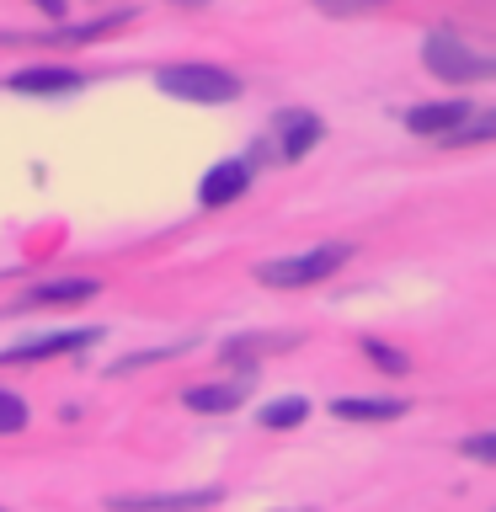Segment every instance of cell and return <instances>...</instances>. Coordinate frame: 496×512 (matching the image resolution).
<instances>
[{
	"label": "cell",
	"mask_w": 496,
	"mask_h": 512,
	"mask_svg": "<svg viewBox=\"0 0 496 512\" xmlns=\"http://www.w3.org/2000/svg\"><path fill=\"white\" fill-rule=\"evenodd\" d=\"M491 139H496V107L491 112H470L443 144H491Z\"/></svg>",
	"instance_id": "13"
},
{
	"label": "cell",
	"mask_w": 496,
	"mask_h": 512,
	"mask_svg": "<svg viewBox=\"0 0 496 512\" xmlns=\"http://www.w3.org/2000/svg\"><path fill=\"white\" fill-rule=\"evenodd\" d=\"M22 427H27V400L0 390V432H22Z\"/></svg>",
	"instance_id": "15"
},
{
	"label": "cell",
	"mask_w": 496,
	"mask_h": 512,
	"mask_svg": "<svg viewBox=\"0 0 496 512\" xmlns=\"http://www.w3.org/2000/svg\"><path fill=\"white\" fill-rule=\"evenodd\" d=\"M0 512H6V507H0Z\"/></svg>",
	"instance_id": "21"
},
{
	"label": "cell",
	"mask_w": 496,
	"mask_h": 512,
	"mask_svg": "<svg viewBox=\"0 0 496 512\" xmlns=\"http://www.w3.org/2000/svg\"><path fill=\"white\" fill-rule=\"evenodd\" d=\"M6 86L16 96H75L80 86H86V75L80 70H16Z\"/></svg>",
	"instance_id": "10"
},
{
	"label": "cell",
	"mask_w": 496,
	"mask_h": 512,
	"mask_svg": "<svg viewBox=\"0 0 496 512\" xmlns=\"http://www.w3.org/2000/svg\"><path fill=\"white\" fill-rule=\"evenodd\" d=\"M155 86L166 96H182V102H203V107H219V102H235L240 96V80L219 64H166L155 75Z\"/></svg>",
	"instance_id": "1"
},
{
	"label": "cell",
	"mask_w": 496,
	"mask_h": 512,
	"mask_svg": "<svg viewBox=\"0 0 496 512\" xmlns=\"http://www.w3.org/2000/svg\"><path fill=\"white\" fill-rule=\"evenodd\" d=\"M464 459H480V464H496V432H475V438L459 443Z\"/></svg>",
	"instance_id": "16"
},
{
	"label": "cell",
	"mask_w": 496,
	"mask_h": 512,
	"mask_svg": "<svg viewBox=\"0 0 496 512\" xmlns=\"http://www.w3.org/2000/svg\"><path fill=\"white\" fill-rule=\"evenodd\" d=\"M32 6H43L48 16H64V0H32Z\"/></svg>",
	"instance_id": "19"
},
{
	"label": "cell",
	"mask_w": 496,
	"mask_h": 512,
	"mask_svg": "<svg viewBox=\"0 0 496 512\" xmlns=\"http://www.w3.org/2000/svg\"><path fill=\"white\" fill-rule=\"evenodd\" d=\"M96 342V331H59V336H32V342L0 347V363H38V358H59V352H80Z\"/></svg>",
	"instance_id": "6"
},
{
	"label": "cell",
	"mask_w": 496,
	"mask_h": 512,
	"mask_svg": "<svg viewBox=\"0 0 496 512\" xmlns=\"http://www.w3.org/2000/svg\"><path fill=\"white\" fill-rule=\"evenodd\" d=\"M304 416H310V406L294 395V400H272V406H262V416H256V422L272 427V432H283V427H299Z\"/></svg>",
	"instance_id": "14"
},
{
	"label": "cell",
	"mask_w": 496,
	"mask_h": 512,
	"mask_svg": "<svg viewBox=\"0 0 496 512\" xmlns=\"http://www.w3.org/2000/svg\"><path fill=\"white\" fill-rule=\"evenodd\" d=\"M240 400H246V384L240 379H224V384H198V390L182 395L187 411H235Z\"/></svg>",
	"instance_id": "12"
},
{
	"label": "cell",
	"mask_w": 496,
	"mask_h": 512,
	"mask_svg": "<svg viewBox=\"0 0 496 512\" xmlns=\"http://www.w3.org/2000/svg\"><path fill=\"white\" fill-rule=\"evenodd\" d=\"M422 64L438 80H486V75H496V59H486V54H475L470 43H459L454 32H432V38L422 43Z\"/></svg>",
	"instance_id": "3"
},
{
	"label": "cell",
	"mask_w": 496,
	"mask_h": 512,
	"mask_svg": "<svg viewBox=\"0 0 496 512\" xmlns=\"http://www.w3.org/2000/svg\"><path fill=\"white\" fill-rule=\"evenodd\" d=\"M219 491H144V496H112V512H203L214 507Z\"/></svg>",
	"instance_id": "4"
},
{
	"label": "cell",
	"mask_w": 496,
	"mask_h": 512,
	"mask_svg": "<svg viewBox=\"0 0 496 512\" xmlns=\"http://www.w3.org/2000/svg\"><path fill=\"white\" fill-rule=\"evenodd\" d=\"M86 299H96V283H91V278H64V283H43V288H32V294L11 299L0 315H16V310H43V304H86Z\"/></svg>",
	"instance_id": "9"
},
{
	"label": "cell",
	"mask_w": 496,
	"mask_h": 512,
	"mask_svg": "<svg viewBox=\"0 0 496 512\" xmlns=\"http://www.w3.org/2000/svg\"><path fill=\"white\" fill-rule=\"evenodd\" d=\"M363 352H368V363H374V368H384V374H406V358L390 352L384 342H363Z\"/></svg>",
	"instance_id": "18"
},
{
	"label": "cell",
	"mask_w": 496,
	"mask_h": 512,
	"mask_svg": "<svg viewBox=\"0 0 496 512\" xmlns=\"http://www.w3.org/2000/svg\"><path fill=\"white\" fill-rule=\"evenodd\" d=\"M171 6H192V11H198V6H208V0H171Z\"/></svg>",
	"instance_id": "20"
},
{
	"label": "cell",
	"mask_w": 496,
	"mask_h": 512,
	"mask_svg": "<svg viewBox=\"0 0 496 512\" xmlns=\"http://www.w3.org/2000/svg\"><path fill=\"white\" fill-rule=\"evenodd\" d=\"M331 411L342 416V422H395V416H406V400H368V395H342V400H331Z\"/></svg>",
	"instance_id": "11"
},
{
	"label": "cell",
	"mask_w": 496,
	"mask_h": 512,
	"mask_svg": "<svg viewBox=\"0 0 496 512\" xmlns=\"http://www.w3.org/2000/svg\"><path fill=\"white\" fill-rule=\"evenodd\" d=\"M320 134H326V123L315 112H299V107L278 112V160H304L320 144Z\"/></svg>",
	"instance_id": "5"
},
{
	"label": "cell",
	"mask_w": 496,
	"mask_h": 512,
	"mask_svg": "<svg viewBox=\"0 0 496 512\" xmlns=\"http://www.w3.org/2000/svg\"><path fill=\"white\" fill-rule=\"evenodd\" d=\"M352 256V246H315V251H299V256H278V262H262L256 267V283H272V288H310V283H326L336 267Z\"/></svg>",
	"instance_id": "2"
},
{
	"label": "cell",
	"mask_w": 496,
	"mask_h": 512,
	"mask_svg": "<svg viewBox=\"0 0 496 512\" xmlns=\"http://www.w3.org/2000/svg\"><path fill=\"white\" fill-rule=\"evenodd\" d=\"M246 187H251V166H246V160H224V166H214V171L203 176L198 203L203 208H224V203H235Z\"/></svg>",
	"instance_id": "7"
},
{
	"label": "cell",
	"mask_w": 496,
	"mask_h": 512,
	"mask_svg": "<svg viewBox=\"0 0 496 512\" xmlns=\"http://www.w3.org/2000/svg\"><path fill=\"white\" fill-rule=\"evenodd\" d=\"M326 16H368V11H379L384 0H315Z\"/></svg>",
	"instance_id": "17"
},
{
	"label": "cell",
	"mask_w": 496,
	"mask_h": 512,
	"mask_svg": "<svg viewBox=\"0 0 496 512\" xmlns=\"http://www.w3.org/2000/svg\"><path fill=\"white\" fill-rule=\"evenodd\" d=\"M464 118H470V102H427V107L406 112V128L422 139H448Z\"/></svg>",
	"instance_id": "8"
}]
</instances>
